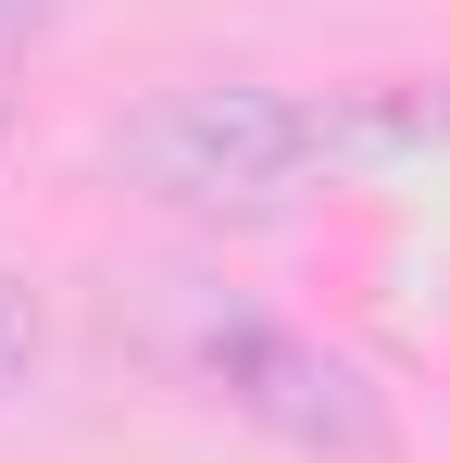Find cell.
Segmentation results:
<instances>
[{
    "mask_svg": "<svg viewBox=\"0 0 450 463\" xmlns=\"http://www.w3.org/2000/svg\"><path fill=\"white\" fill-rule=\"evenodd\" d=\"M188 376L213 388L225 413H250L263 439L313 451V463H388V451H400L375 376L351 364V351L276 326V313H201V326H188Z\"/></svg>",
    "mask_w": 450,
    "mask_h": 463,
    "instance_id": "7a4b0ae2",
    "label": "cell"
},
{
    "mask_svg": "<svg viewBox=\"0 0 450 463\" xmlns=\"http://www.w3.org/2000/svg\"><path fill=\"white\" fill-rule=\"evenodd\" d=\"M51 25H63V0H0V138H13V88L51 51Z\"/></svg>",
    "mask_w": 450,
    "mask_h": 463,
    "instance_id": "3957f363",
    "label": "cell"
},
{
    "mask_svg": "<svg viewBox=\"0 0 450 463\" xmlns=\"http://www.w3.org/2000/svg\"><path fill=\"white\" fill-rule=\"evenodd\" d=\"M313 163H325V113L288 88H238V76L163 88L113 126V175L138 201H175V213H276Z\"/></svg>",
    "mask_w": 450,
    "mask_h": 463,
    "instance_id": "6da1fadb",
    "label": "cell"
},
{
    "mask_svg": "<svg viewBox=\"0 0 450 463\" xmlns=\"http://www.w3.org/2000/svg\"><path fill=\"white\" fill-rule=\"evenodd\" d=\"M38 351H51V326H38V301H25V276L0 263V401L38 376Z\"/></svg>",
    "mask_w": 450,
    "mask_h": 463,
    "instance_id": "277c9868",
    "label": "cell"
},
{
    "mask_svg": "<svg viewBox=\"0 0 450 463\" xmlns=\"http://www.w3.org/2000/svg\"><path fill=\"white\" fill-rule=\"evenodd\" d=\"M363 126H375V138H426V126H450V113H426V100H375Z\"/></svg>",
    "mask_w": 450,
    "mask_h": 463,
    "instance_id": "5b68a950",
    "label": "cell"
}]
</instances>
